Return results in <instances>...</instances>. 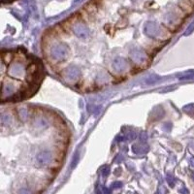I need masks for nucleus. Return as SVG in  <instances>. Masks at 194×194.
<instances>
[{
    "instance_id": "nucleus-1",
    "label": "nucleus",
    "mask_w": 194,
    "mask_h": 194,
    "mask_svg": "<svg viewBox=\"0 0 194 194\" xmlns=\"http://www.w3.org/2000/svg\"><path fill=\"white\" fill-rule=\"evenodd\" d=\"M31 67L25 69V65L22 61H14L10 64L9 67V73L10 75L13 77H19V76H23L28 74L29 77H31V73L32 74H39V71L36 72H30Z\"/></svg>"
},
{
    "instance_id": "nucleus-2",
    "label": "nucleus",
    "mask_w": 194,
    "mask_h": 194,
    "mask_svg": "<svg viewBox=\"0 0 194 194\" xmlns=\"http://www.w3.org/2000/svg\"><path fill=\"white\" fill-rule=\"evenodd\" d=\"M69 53L68 47L64 44H56L51 49V56L56 60H63Z\"/></svg>"
},
{
    "instance_id": "nucleus-3",
    "label": "nucleus",
    "mask_w": 194,
    "mask_h": 194,
    "mask_svg": "<svg viewBox=\"0 0 194 194\" xmlns=\"http://www.w3.org/2000/svg\"><path fill=\"white\" fill-rule=\"evenodd\" d=\"M80 75H81V72H80L78 67H76L74 65H72L67 69H65L63 73V77L66 80H69V81H76V80L80 78Z\"/></svg>"
},
{
    "instance_id": "nucleus-4",
    "label": "nucleus",
    "mask_w": 194,
    "mask_h": 194,
    "mask_svg": "<svg viewBox=\"0 0 194 194\" xmlns=\"http://www.w3.org/2000/svg\"><path fill=\"white\" fill-rule=\"evenodd\" d=\"M52 152L50 151H43L41 152H39L37 155V162L42 165V166H46L51 163L52 161Z\"/></svg>"
},
{
    "instance_id": "nucleus-5",
    "label": "nucleus",
    "mask_w": 194,
    "mask_h": 194,
    "mask_svg": "<svg viewBox=\"0 0 194 194\" xmlns=\"http://www.w3.org/2000/svg\"><path fill=\"white\" fill-rule=\"evenodd\" d=\"M130 57L135 63H143L147 59V55L142 51L135 49L130 52Z\"/></svg>"
},
{
    "instance_id": "nucleus-6",
    "label": "nucleus",
    "mask_w": 194,
    "mask_h": 194,
    "mask_svg": "<svg viewBox=\"0 0 194 194\" xmlns=\"http://www.w3.org/2000/svg\"><path fill=\"white\" fill-rule=\"evenodd\" d=\"M127 62L126 60L122 57H117L114 60L113 63V67L117 72H123L127 69Z\"/></svg>"
},
{
    "instance_id": "nucleus-7",
    "label": "nucleus",
    "mask_w": 194,
    "mask_h": 194,
    "mask_svg": "<svg viewBox=\"0 0 194 194\" xmlns=\"http://www.w3.org/2000/svg\"><path fill=\"white\" fill-rule=\"evenodd\" d=\"M73 30H74V32L76 33V34L79 37L85 38V37H86V36L89 35V30H88V28H86L85 26L83 25V24H75Z\"/></svg>"
},
{
    "instance_id": "nucleus-8",
    "label": "nucleus",
    "mask_w": 194,
    "mask_h": 194,
    "mask_svg": "<svg viewBox=\"0 0 194 194\" xmlns=\"http://www.w3.org/2000/svg\"><path fill=\"white\" fill-rule=\"evenodd\" d=\"M158 27L153 23H149V25L147 26V34L150 37H155L158 34Z\"/></svg>"
},
{
    "instance_id": "nucleus-9",
    "label": "nucleus",
    "mask_w": 194,
    "mask_h": 194,
    "mask_svg": "<svg viewBox=\"0 0 194 194\" xmlns=\"http://www.w3.org/2000/svg\"><path fill=\"white\" fill-rule=\"evenodd\" d=\"M33 125L36 128H45V127L48 125V122H46L45 118H35V120L33 122Z\"/></svg>"
},
{
    "instance_id": "nucleus-10",
    "label": "nucleus",
    "mask_w": 194,
    "mask_h": 194,
    "mask_svg": "<svg viewBox=\"0 0 194 194\" xmlns=\"http://www.w3.org/2000/svg\"><path fill=\"white\" fill-rule=\"evenodd\" d=\"M132 150L133 151H134L135 153H137V155H139V153H145L147 152V151H148V148H146V147H141V146H137V145H134L132 147Z\"/></svg>"
},
{
    "instance_id": "nucleus-11",
    "label": "nucleus",
    "mask_w": 194,
    "mask_h": 194,
    "mask_svg": "<svg viewBox=\"0 0 194 194\" xmlns=\"http://www.w3.org/2000/svg\"><path fill=\"white\" fill-rule=\"evenodd\" d=\"M193 78H194V72L189 71V72L184 73V74H183V75H180L179 77V80H180V81H184V80H191Z\"/></svg>"
},
{
    "instance_id": "nucleus-12",
    "label": "nucleus",
    "mask_w": 194,
    "mask_h": 194,
    "mask_svg": "<svg viewBox=\"0 0 194 194\" xmlns=\"http://www.w3.org/2000/svg\"><path fill=\"white\" fill-rule=\"evenodd\" d=\"M1 123H2V125H6V126L10 125V123H11V118H10V116L3 114V115L1 116Z\"/></svg>"
},
{
    "instance_id": "nucleus-13",
    "label": "nucleus",
    "mask_w": 194,
    "mask_h": 194,
    "mask_svg": "<svg viewBox=\"0 0 194 194\" xmlns=\"http://www.w3.org/2000/svg\"><path fill=\"white\" fill-rule=\"evenodd\" d=\"M19 116L22 119H26V118H27V116H28V113H27V111H26V109L22 108L19 111Z\"/></svg>"
},
{
    "instance_id": "nucleus-14",
    "label": "nucleus",
    "mask_w": 194,
    "mask_h": 194,
    "mask_svg": "<svg viewBox=\"0 0 194 194\" xmlns=\"http://www.w3.org/2000/svg\"><path fill=\"white\" fill-rule=\"evenodd\" d=\"M109 173H110V167L109 166H104L102 167V169H101V175L103 177H107L109 175Z\"/></svg>"
},
{
    "instance_id": "nucleus-15",
    "label": "nucleus",
    "mask_w": 194,
    "mask_h": 194,
    "mask_svg": "<svg viewBox=\"0 0 194 194\" xmlns=\"http://www.w3.org/2000/svg\"><path fill=\"white\" fill-rule=\"evenodd\" d=\"M157 79L158 77L156 75H151V77L148 78V80H147V84H152V83H155L157 81Z\"/></svg>"
},
{
    "instance_id": "nucleus-16",
    "label": "nucleus",
    "mask_w": 194,
    "mask_h": 194,
    "mask_svg": "<svg viewBox=\"0 0 194 194\" xmlns=\"http://www.w3.org/2000/svg\"><path fill=\"white\" fill-rule=\"evenodd\" d=\"M167 182H168V184H169V185L171 186V187H173L174 186V184H175V180H174V178H173V176L172 175H167Z\"/></svg>"
},
{
    "instance_id": "nucleus-17",
    "label": "nucleus",
    "mask_w": 194,
    "mask_h": 194,
    "mask_svg": "<svg viewBox=\"0 0 194 194\" xmlns=\"http://www.w3.org/2000/svg\"><path fill=\"white\" fill-rule=\"evenodd\" d=\"M140 138H141L142 143L147 142V140H148V136H147V134H146L145 132H143V133H141V134H140Z\"/></svg>"
},
{
    "instance_id": "nucleus-18",
    "label": "nucleus",
    "mask_w": 194,
    "mask_h": 194,
    "mask_svg": "<svg viewBox=\"0 0 194 194\" xmlns=\"http://www.w3.org/2000/svg\"><path fill=\"white\" fill-rule=\"evenodd\" d=\"M122 186V184L120 182H117V183H114L112 184V188H119V187Z\"/></svg>"
},
{
    "instance_id": "nucleus-19",
    "label": "nucleus",
    "mask_w": 194,
    "mask_h": 194,
    "mask_svg": "<svg viewBox=\"0 0 194 194\" xmlns=\"http://www.w3.org/2000/svg\"><path fill=\"white\" fill-rule=\"evenodd\" d=\"M135 138H136V134L134 132H130V133L127 134V139L128 140H134Z\"/></svg>"
},
{
    "instance_id": "nucleus-20",
    "label": "nucleus",
    "mask_w": 194,
    "mask_h": 194,
    "mask_svg": "<svg viewBox=\"0 0 194 194\" xmlns=\"http://www.w3.org/2000/svg\"><path fill=\"white\" fill-rule=\"evenodd\" d=\"M75 158H74V160H73V162H72V168H74V167L76 166V164L78 163V157H79V155H78V153H76L75 155V156H74Z\"/></svg>"
},
{
    "instance_id": "nucleus-21",
    "label": "nucleus",
    "mask_w": 194,
    "mask_h": 194,
    "mask_svg": "<svg viewBox=\"0 0 194 194\" xmlns=\"http://www.w3.org/2000/svg\"><path fill=\"white\" fill-rule=\"evenodd\" d=\"M103 192L104 194H111V191L108 188H106V187H103Z\"/></svg>"
},
{
    "instance_id": "nucleus-22",
    "label": "nucleus",
    "mask_w": 194,
    "mask_h": 194,
    "mask_svg": "<svg viewBox=\"0 0 194 194\" xmlns=\"http://www.w3.org/2000/svg\"><path fill=\"white\" fill-rule=\"evenodd\" d=\"M19 193H21V194H28V191L27 190H21V192H19Z\"/></svg>"
},
{
    "instance_id": "nucleus-23",
    "label": "nucleus",
    "mask_w": 194,
    "mask_h": 194,
    "mask_svg": "<svg viewBox=\"0 0 194 194\" xmlns=\"http://www.w3.org/2000/svg\"><path fill=\"white\" fill-rule=\"evenodd\" d=\"M180 192H182V193H184V194H187V193H188L187 189H182V190H180Z\"/></svg>"
},
{
    "instance_id": "nucleus-24",
    "label": "nucleus",
    "mask_w": 194,
    "mask_h": 194,
    "mask_svg": "<svg viewBox=\"0 0 194 194\" xmlns=\"http://www.w3.org/2000/svg\"><path fill=\"white\" fill-rule=\"evenodd\" d=\"M190 162H191V165H192V166H194V158H191Z\"/></svg>"
},
{
    "instance_id": "nucleus-25",
    "label": "nucleus",
    "mask_w": 194,
    "mask_h": 194,
    "mask_svg": "<svg viewBox=\"0 0 194 194\" xmlns=\"http://www.w3.org/2000/svg\"><path fill=\"white\" fill-rule=\"evenodd\" d=\"M193 180H194V174H193Z\"/></svg>"
}]
</instances>
